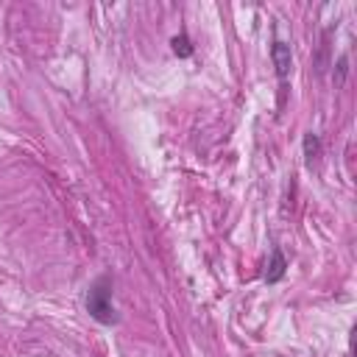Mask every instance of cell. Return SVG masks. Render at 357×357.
I'll list each match as a JSON object with an SVG mask.
<instances>
[{"mask_svg":"<svg viewBox=\"0 0 357 357\" xmlns=\"http://www.w3.org/2000/svg\"><path fill=\"white\" fill-rule=\"evenodd\" d=\"M284 257H282V251L279 248H273V254H271V265H268V273H265V279L268 282H279L282 276H284Z\"/></svg>","mask_w":357,"mask_h":357,"instance_id":"obj_3","label":"cell"},{"mask_svg":"<svg viewBox=\"0 0 357 357\" xmlns=\"http://www.w3.org/2000/svg\"><path fill=\"white\" fill-rule=\"evenodd\" d=\"M318 153H321V142H318V137L310 131L307 137H304V156H307V165L312 167V162L318 159Z\"/></svg>","mask_w":357,"mask_h":357,"instance_id":"obj_4","label":"cell"},{"mask_svg":"<svg viewBox=\"0 0 357 357\" xmlns=\"http://www.w3.org/2000/svg\"><path fill=\"white\" fill-rule=\"evenodd\" d=\"M271 59H273L276 75H279V78H287V73H290V67H293L290 45H287V42H282V39H276V42L271 45Z\"/></svg>","mask_w":357,"mask_h":357,"instance_id":"obj_2","label":"cell"},{"mask_svg":"<svg viewBox=\"0 0 357 357\" xmlns=\"http://www.w3.org/2000/svg\"><path fill=\"white\" fill-rule=\"evenodd\" d=\"M173 53H176V56H190V53H192V45H190V39H187L184 33L173 39Z\"/></svg>","mask_w":357,"mask_h":357,"instance_id":"obj_5","label":"cell"},{"mask_svg":"<svg viewBox=\"0 0 357 357\" xmlns=\"http://www.w3.org/2000/svg\"><path fill=\"white\" fill-rule=\"evenodd\" d=\"M86 310L100 324H114L117 321L114 304H112V279L109 276H100V279L92 282L89 293H86Z\"/></svg>","mask_w":357,"mask_h":357,"instance_id":"obj_1","label":"cell"}]
</instances>
